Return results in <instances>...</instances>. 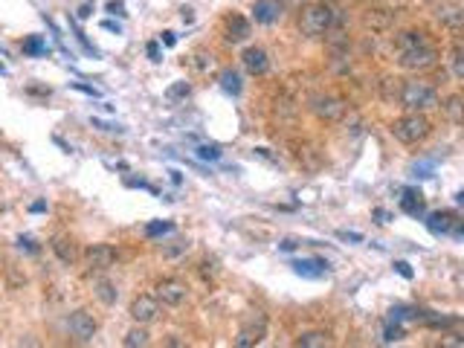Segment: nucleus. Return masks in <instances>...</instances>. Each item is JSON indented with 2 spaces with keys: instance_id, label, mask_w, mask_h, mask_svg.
I'll list each match as a JSON object with an SVG mask.
<instances>
[{
  "instance_id": "nucleus-8",
  "label": "nucleus",
  "mask_w": 464,
  "mask_h": 348,
  "mask_svg": "<svg viewBox=\"0 0 464 348\" xmlns=\"http://www.w3.org/2000/svg\"><path fill=\"white\" fill-rule=\"evenodd\" d=\"M114 261H117V249L110 244H93L84 253V264H88L90 273H105L114 267Z\"/></svg>"
},
{
  "instance_id": "nucleus-11",
  "label": "nucleus",
  "mask_w": 464,
  "mask_h": 348,
  "mask_svg": "<svg viewBox=\"0 0 464 348\" xmlns=\"http://www.w3.org/2000/svg\"><path fill=\"white\" fill-rule=\"evenodd\" d=\"M282 12H285L282 0H256V3H252V18H256V23H261V26H273L279 18H282Z\"/></svg>"
},
{
  "instance_id": "nucleus-37",
  "label": "nucleus",
  "mask_w": 464,
  "mask_h": 348,
  "mask_svg": "<svg viewBox=\"0 0 464 348\" xmlns=\"http://www.w3.org/2000/svg\"><path fill=\"white\" fill-rule=\"evenodd\" d=\"M145 52H148V59H151L154 64H157V61H163V52H160V44H157V41H148Z\"/></svg>"
},
{
  "instance_id": "nucleus-10",
  "label": "nucleus",
  "mask_w": 464,
  "mask_h": 348,
  "mask_svg": "<svg viewBox=\"0 0 464 348\" xmlns=\"http://www.w3.org/2000/svg\"><path fill=\"white\" fill-rule=\"evenodd\" d=\"M128 314H131V319L137 325H148V323H154V319L160 316V299L157 296H137L131 302Z\"/></svg>"
},
{
  "instance_id": "nucleus-26",
  "label": "nucleus",
  "mask_w": 464,
  "mask_h": 348,
  "mask_svg": "<svg viewBox=\"0 0 464 348\" xmlns=\"http://www.w3.org/2000/svg\"><path fill=\"white\" fill-rule=\"evenodd\" d=\"M441 108H444L447 119H453V122H464V96H450V99H447Z\"/></svg>"
},
{
  "instance_id": "nucleus-39",
  "label": "nucleus",
  "mask_w": 464,
  "mask_h": 348,
  "mask_svg": "<svg viewBox=\"0 0 464 348\" xmlns=\"http://www.w3.org/2000/svg\"><path fill=\"white\" fill-rule=\"evenodd\" d=\"M201 273H203V276H215V273H218V261H215V258H203V261H201Z\"/></svg>"
},
{
  "instance_id": "nucleus-29",
  "label": "nucleus",
  "mask_w": 464,
  "mask_h": 348,
  "mask_svg": "<svg viewBox=\"0 0 464 348\" xmlns=\"http://www.w3.org/2000/svg\"><path fill=\"white\" fill-rule=\"evenodd\" d=\"M168 232H174L172 221H151V224H145V238H157V235H168Z\"/></svg>"
},
{
  "instance_id": "nucleus-23",
  "label": "nucleus",
  "mask_w": 464,
  "mask_h": 348,
  "mask_svg": "<svg viewBox=\"0 0 464 348\" xmlns=\"http://www.w3.org/2000/svg\"><path fill=\"white\" fill-rule=\"evenodd\" d=\"M401 90H403V81L401 79H383L381 81V96H383V102H392V105H395V102H401Z\"/></svg>"
},
{
  "instance_id": "nucleus-21",
  "label": "nucleus",
  "mask_w": 464,
  "mask_h": 348,
  "mask_svg": "<svg viewBox=\"0 0 464 348\" xmlns=\"http://www.w3.org/2000/svg\"><path fill=\"white\" fill-rule=\"evenodd\" d=\"M241 76H238V70H221V90L227 96H241Z\"/></svg>"
},
{
  "instance_id": "nucleus-35",
  "label": "nucleus",
  "mask_w": 464,
  "mask_h": 348,
  "mask_svg": "<svg viewBox=\"0 0 464 348\" xmlns=\"http://www.w3.org/2000/svg\"><path fill=\"white\" fill-rule=\"evenodd\" d=\"M453 73H456V79H464V50L461 47L453 55Z\"/></svg>"
},
{
  "instance_id": "nucleus-50",
  "label": "nucleus",
  "mask_w": 464,
  "mask_h": 348,
  "mask_svg": "<svg viewBox=\"0 0 464 348\" xmlns=\"http://www.w3.org/2000/svg\"><path fill=\"white\" fill-rule=\"evenodd\" d=\"M160 41H163V44H165V47H174V44H177V38H174V32H163V38H160Z\"/></svg>"
},
{
  "instance_id": "nucleus-31",
  "label": "nucleus",
  "mask_w": 464,
  "mask_h": 348,
  "mask_svg": "<svg viewBox=\"0 0 464 348\" xmlns=\"http://www.w3.org/2000/svg\"><path fill=\"white\" fill-rule=\"evenodd\" d=\"M421 316V311H415V308H403V305H395V308L389 311V319L392 323H403V319H418Z\"/></svg>"
},
{
  "instance_id": "nucleus-48",
  "label": "nucleus",
  "mask_w": 464,
  "mask_h": 348,
  "mask_svg": "<svg viewBox=\"0 0 464 348\" xmlns=\"http://www.w3.org/2000/svg\"><path fill=\"white\" fill-rule=\"evenodd\" d=\"M252 154H256V157H261V160H267V163H276V157H270V151H267V148H256V151H252Z\"/></svg>"
},
{
  "instance_id": "nucleus-14",
  "label": "nucleus",
  "mask_w": 464,
  "mask_h": 348,
  "mask_svg": "<svg viewBox=\"0 0 464 348\" xmlns=\"http://www.w3.org/2000/svg\"><path fill=\"white\" fill-rule=\"evenodd\" d=\"M241 61H244V70L250 76H264L267 70H270V59H267V52L261 47H250L241 55Z\"/></svg>"
},
{
  "instance_id": "nucleus-54",
  "label": "nucleus",
  "mask_w": 464,
  "mask_h": 348,
  "mask_svg": "<svg viewBox=\"0 0 464 348\" xmlns=\"http://www.w3.org/2000/svg\"><path fill=\"white\" fill-rule=\"evenodd\" d=\"M0 76H6V67L3 64H0Z\"/></svg>"
},
{
  "instance_id": "nucleus-5",
  "label": "nucleus",
  "mask_w": 464,
  "mask_h": 348,
  "mask_svg": "<svg viewBox=\"0 0 464 348\" xmlns=\"http://www.w3.org/2000/svg\"><path fill=\"white\" fill-rule=\"evenodd\" d=\"M267 337V316L264 314H250L241 328H238V337H235V345L238 348H250V345H259L261 340Z\"/></svg>"
},
{
  "instance_id": "nucleus-34",
  "label": "nucleus",
  "mask_w": 464,
  "mask_h": 348,
  "mask_svg": "<svg viewBox=\"0 0 464 348\" xmlns=\"http://www.w3.org/2000/svg\"><path fill=\"white\" fill-rule=\"evenodd\" d=\"M198 157H201V160H209V163H218V160H221V145H215V143H212V145H201V148H198Z\"/></svg>"
},
{
  "instance_id": "nucleus-41",
  "label": "nucleus",
  "mask_w": 464,
  "mask_h": 348,
  "mask_svg": "<svg viewBox=\"0 0 464 348\" xmlns=\"http://www.w3.org/2000/svg\"><path fill=\"white\" fill-rule=\"evenodd\" d=\"M90 122H93V128H99V131H110V134H114V131H119V134H122V131H125V128H119V125H117V128H114V125H108V122H102V119H96V116H93Z\"/></svg>"
},
{
  "instance_id": "nucleus-33",
  "label": "nucleus",
  "mask_w": 464,
  "mask_h": 348,
  "mask_svg": "<svg viewBox=\"0 0 464 348\" xmlns=\"http://www.w3.org/2000/svg\"><path fill=\"white\" fill-rule=\"evenodd\" d=\"M406 337V331L398 325V323H392L389 319V325H386V331H383V342H398V340H403Z\"/></svg>"
},
{
  "instance_id": "nucleus-16",
  "label": "nucleus",
  "mask_w": 464,
  "mask_h": 348,
  "mask_svg": "<svg viewBox=\"0 0 464 348\" xmlns=\"http://www.w3.org/2000/svg\"><path fill=\"white\" fill-rule=\"evenodd\" d=\"M50 247H52V253L59 256L61 264H76L79 249H76V241H73V238H67V235H55Z\"/></svg>"
},
{
  "instance_id": "nucleus-7",
  "label": "nucleus",
  "mask_w": 464,
  "mask_h": 348,
  "mask_svg": "<svg viewBox=\"0 0 464 348\" xmlns=\"http://www.w3.org/2000/svg\"><path fill=\"white\" fill-rule=\"evenodd\" d=\"M67 331H70V337H73L76 342H90L96 337V331H99V323L93 319V314L76 311L73 316L67 319Z\"/></svg>"
},
{
  "instance_id": "nucleus-49",
  "label": "nucleus",
  "mask_w": 464,
  "mask_h": 348,
  "mask_svg": "<svg viewBox=\"0 0 464 348\" xmlns=\"http://www.w3.org/2000/svg\"><path fill=\"white\" fill-rule=\"evenodd\" d=\"M102 26H105V30H108V32H117V35H119V32H122V26H119V23H117V21H105V23H102Z\"/></svg>"
},
{
  "instance_id": "nucleus-24",
  "label": "nucleus",
  "mask_w": 464,
  "mask_h": 348,
  "mask_svg": "<svg viewBox=\"0 0 464 348\" xmlns=\"http://www.w3.org/2000/svg\"><path fill=\"white\" fill-rule=\"evenodd\" d=\"M328 342L331 340H328L325 331H305V334H299V340H296V345H302V348H322Z\"/></svg>"
},
{
  "instance_id": "nucleus-15",
  "label": "nucleus",
  "mask_w": 464,
  "mask_h": 348,
  "mask_svg": "<svg viewBox=\"0 0 464 348\" xmlns=\"http://www.w3.org/2000/svg\"><path fill=\"white\" fill-rule=\"evenodd\" d=\"M223 38L230 41V44H241V41L250 38V21L241 18V15H230L223 21Z\"/></svg>"
},
{
  "instance_id": "nucleus-18",
  "label": "nucleus",
  "mask_w": 464,
  "mask_h": 348,
  "mask_svg": "<svg viewBox=\"0 0 464 348\" xmlns=\"http://www.w3.org/2000/svg\"><path fill=\"white\" fill-rule=\"evenodd\" d=\"M453 224H456V215H450V212H432V215H427V229L432 235H450Z\"/></svg>"
},
{
  "instance_id": "nucleus-32",
  "label": "nucleus",
  "mask_w": 464,
  "mask_h": 348,
  "mask_svg": "<svg viewBox=\"0 0 464 348\" xmlns=\"http://www.w3.org/2000/svg\"><path fill=\"white\" fill-rule=\"evenodd\" d=\"M189 238H180V241H174L172 247H163V256L165 258H177V256H183V253H189Z\"/></svg>"
},
{
  "instance_id": "nucleus-1",
  "label": "nucleus",
  "mask_w": 464,
  "mask_h": 348,
  "mask_svg": "<svg viewBox=\"0 0 464 348\" xmlns=\"http://www.w3.org/2000/svg\"><path fill=\"white\" fill-rule=\"evenodd\" d=\"M401 105L410 110V114H424V110L438 108V90L427 81H403V90H401Z\"/></svg>"
},
{
  "instance_id": "nucleus-17",
  "label": "nucleus",
  "mask_w": 464,
  "mask_h": 348,
  "mask_svg": "<svg viewBox=\"0 0 464 348\" xmlns=\"http://www.w3.org/2000/svg\"><path fill=\"white\" fill-rule=\"evenodd\" d=\"M401 209H403L406 215H412V218H424V215H427L424 194L415 192V189H406V192H403V198H401Z\"/></svg>"
},
{
  "instance_id": "nucleus-40",
  "label": "nucleus",
  "mask_w": 464,
  "mask_h": 348,
  "mask_svg": "<svg viewBox=\"0 0 464 348\" xmlns=\"http://www.w3.org/2000/svg\"><path fill=\"white\" fill-rule=\"evenodd\" d=\"M336 238H340V241H354V244H360V241H363V235H360V232H348V229H340V232H336Z\"/></svg>"
},
{
  "instance_id": "nucleus-43",
  "label": "nucleus",
  "mask_w": 464,
  "mask_h": 348,
  "mask_svg": "<svg viewBox=\"0 0 464 348\" xmlns=\"http://www.w3.org/2000/svg\"><path fill=\"white\" fill-rule=\"evenodd\" d=\"M374 221H377V224H389V221H392V212H389V209H374Z\"/></svg>"
},
{
  "instance_id": "nucleus-38",
  "label": "nucleus",
  "mask_w": 464,
  "mask_h": 348,
  "mask_svg": "<svg viewBox=\"0 0 464 348\" xmlns=\"http://www.w3.org/2000/svg\"><path fill=\"white\" fill-rule=\"evenodd\" d=\"M18 247H21V249H26V253H32V256L38 253V244L30 238V235H21V238H18Z\"/></svg>"
},
{
  "instance_id": "nucleus-52",
  "label": "nucleus",
  "mask_w": 464,
  "mask_h": 348,
  "mask_svg": "<svg viewBox=\"0 0 464 348\" xmlns=\"http://www.w3.org/2000/svg\"><path fill=\"white\" fill-rule=\"evenodd\" d=\"M76 90H81V93H88V96H99V90H93V88H88V85H73Z\"/></svg>"
},
{
  "instance_id": "nucleus-42",
  "label": "nucleus",
  "mask_w": 464,
  "mask_h": 348,
  "mask_svg": "<svg viewBox=\"0 0 464 348\" xmlns=\"http://www.w3.org/2000/svg\"><path fill=\"white\" fill-rule=\"evenodd\" d=\"M395 270H398L403 278H412V276H415L412 267H410V261H395Z\"/></svg>"
},
{
  "instance_id": "nucleus-2",
  "label": "nucleus",
  "mask_w": 464,
  "mask_h": 348,
  "mask_svg": "<svg viewBox=\"0 0 464 348\" xmlns=\"http://www.w3.org/2000/svg\"><path fill=\"white\" fill-rule=\"evenodd\" d=\"M432 131V125L424 114H406L401 119H395V125H392V136L398 139V143L403 145H415L421 143V139H427Z\"/></svg>"
},
{
  "instance_id": "nucleus-25",
  "label": "nucleus",
  "mask_w": 464,
  "mask_h": 348,
  "mask_svg": "<svg viewBox=\"0 0 464 348\" xmlns=\"http://www.w3.org/2000/svg\"><path fill=\"white\" fill-rule=\"evenodd\" d=\"M189 96H192V85H189V81H174V85L165 90V99L172 102V105H180V102H186Z\"/></svg>"
},
{
  "instance_id": "nucleus-3",
  "label": "nucleus",
  "mask_w": 464,
  "mask_h": 348,
  "mask_svg": "<svg viewBox=\"0 0 464 348\" xmlns=\"http://www.w3.org/2000/svg\"><path fill=\"white\" fill-rule=\"evenodd\" d=\"M336 15H334V9L325 6V3H314V6H307L302 12V18H299V30L302 35L307 38H319V35H325L331 26H334Z\"/></svg>"
},
{
  "instance_id": "nucleus-47",
  "label": "nucleus",
  "mask_w": 464,
  "mask_h": 348,
  "mask_svg": "<svg viewBox=\"0 0 464 348\" xmlns=\"http://www.w3.org/2000/svg\"><path fill=\"white\" fill-rule=\"evenodd\" d=\"M299 247V241L296 238H285L282 244H279V249H285V253H290V249H296Z\"/></svg>"
},
{
  "instance_id": "nucleus-4",
  "label": "nucleus",
  "mask_w": 464,
  "mask_h": 348,
  "mask_svg": "<svg viewBox=\"0 0 464 348\" xmlns=\"http://www.w3.org/2000/svg\"><path fill=\"white\" fill-rule=\"evenodd\" d=\"M435 61H438V52H435V47H430V44H421L415 50L398 52V64L403 70H412V73H421V70L435 67Z\"/></svg>"
},
{
  "instance_id": "nucleus-22",
  "label": "nucleus",
  "mask_w": 464,
  "mask_h": 348,
  "mask_svg": "<svg viewBox=\"0 0 464 348\" xmlns=\"http://www.w3.org/2000/svg\"><path fill=\"white\" fill-rule=\"evenodd\" d=\"M93 294H96V299L105 302V305H117V299H119L117 285H114V282H108V278H99V282L93 285Z\"/></svg>"
},
{
  "instance_id": "nucleus-20",
  "label": "nucleus",
  "mask_w": 464,
  "mask_h": 348,
  "mask_svg": "<svg viewBox=\"0 0 464 348\" xmlns=\"http://www.w3.org/2000/svg\"><path fill=\"white\" fill-rule=\"evenodd\" d=\"M392 23H395V15H392L389 9H372V12H365V26H372V30H389Z\"/></svg>"
},
{
  "instance_id": "nucleus-27",
  "label": "nucleus",
  "mask_w": 464,
  "mask_h": 348,
  "mask_svg": "<svg viewBox=\"0 0 464 348\" xmlns=\"http://www.w3.org/2000/svg\"><path fill=\"white\" fill-rule=\"evenodd\" d=\"M435 165H438V160H435V157H427V160H418V163H412V169H410V174H412L415 180H430V177H432V172H435Z\"/></svg>"
},
{
  "instance_id": "nucleus-12",
  "label": "nucleus",
  "mask_w": 464,
  "mask_h": 348,
  "mask_svg": "<svg viewBox=\"0 0 464 348\" xmlns=\"http://www.w3.org/2000/svg\"><path fill=\"white\" fill-rule=\"evenodd\" d=\"M290 267L302 278H325L331 273V264L325 258H299V261H293Z\"/></svg>"
},
{
  "instance_id": "nucleus-28",
  "label": "nucleus",
  "mask_w": 464,
  "mask_h": 348,
  "mask_svg": "<svg viewBox=\"0 0 464 348\" xmlns=\"http://www.w3.org/2000/svg\"><path fill=\"white\" fill-rule=\"evenodd\" d=\"M21 50L26 52V55H32V59H38V55H47L50 52V47H47V41L44 38H38V35H30L21 44Z\"/></svg>"
},
{
  "instance_id": "nucleus-53",
  "label": "nucleus",
  "mask_w": 464,
  "mask_h": 348,
  "mask_svg": "<svg viewBox=\"0 0 464 348\" xmlns=\"http://www.w3.org/2000/svg\"><path fill=\"white\" fill-rule=\"evenodd\" d=\"M456 203H464V192H458V194H456Z\"/></svg>"
},
{
  "instance_id": "nucleus-46",
  "label": "nucleus",
  "mask_w": 464,
  "mask_h": 348,
  "mask_svg": "<svg viewBox=\"0 0 464 348\" xmlns=\"http://www.w3.org/2000/svg\"><path fill=\"white\" fill-rule=\"evenodd\" d=\"M108 12H110V15H125V6L117 3V0H110V3H108Z\"/></svg>"
},
{
  "instance_id": "nucleus-30",
  "label": "nucleus",
  "mask_w": 464,
  "mask_h": 348,
  "mask_svg": "<svg viewBox=\"0 0 464 348\" xmlns=\"http://www.w3.org/2000/svg\"><path fill=\"white\" fill-rule=\"evenodd\" d=\"M122 345H128V348H137V345H148V331H145V328H131L128 334H125Z\"/></svg>"
},
{
  "instance_id": "nucleus-36",
  "label": "nucleus",
  "mask_w": 464,
  "mask_h": 348,
  "mask_svg": "<svg viewBox=\"0 0 464 348\" xmlns=\"http://www.w3.org/2000/svg\"><path fill=\"white\" fill-rule=\"evenodd\" d=\"M194 67H198L201 73H206V70L212 67V55H206V52H194Z\"/></svg>"
},
{
  "instance_id": "nucleus-45",
  "label": "nucleus",
  "mask_w": 464,
  "mask_h": 348,
  "mask_svg": "<svg viewBox=\"0 0 464 348\" xmlns=\"http://www.w3.org/2000/svg\"><path fill=\"white\" fill-rule=\"evenodd\" d=\"M450 235H453V238H464V221L456 218V224H453V229H450Z\"/></svg>"
},
{
  "instance_id": "nucleus-19",
  "label": "nucleus",
  "mask_w": 464,
  "mask_h": 348,
  "mask_svg": "<svg viewBox=\"0 0 464 348\" xmlns=\"http://www.w3.org/2000/svg\"><path fill=\"white\" fill-rule=\"evenodd\" d=\"M421 44H427V35L421 32V30H406V32H401V35L395 38V50H398V52L415 50V47H421Z\"/></svg>"
},
{
  "instance_id": "nucleus-13",
  "label": "nucleus",
  "mask_w": 464,
  "mask_h": 348,
  "mask_svg": "<svg viewBox=\"0 0 464 348\" xmlns=\"http://www.w3.org/2000/svg\"><path fill=\"white\" fill-rule=\"evenodd\" d=\"M435 18H438L441 26H447V30H464V6L461 3H441L438 9H435Z\"/></svg>"
},
{
  "instance_id": "nucleus-6",
  "label": "nucleus",
  "mask_w": 464,
  "mask_h": 348,
  "mask_svg": "<svg viewBox=\"0 0 464 348\" xmlns=\"http://www.w3.org/2000/svg\"><path fill=\"white\" fill-rule=\"evenodd\" d=\"M311 110L322 122H340L345 116L348 105H345V99H340V96H314Z\"/></svg>"
},
{
  "instance_id": "nucleus-51",
  "label": "nucleus",
  "mask_w": 464,
  "mask_h": 348,
  "mask_svg": "<svg viewBox=\"0 0 464 348\" xmlns=\"http://www.w3.org/2000/svg\"><path fill=\"white\" fill-rule=\"evenodd\" d=\"M30 212H47V203H44V201H35V203L30 206Z\"/></svg>"
},
{
  "instance_id": "nucleus-9",
  "label": "nucleus",
  "mask_w": 464,
  "mask_h": 348,
  "mask_svg": "<svg viewBox=\"0 0 464 348\" xmlns=\"http://www.w3.org/2000/svg\"><path fill=\"white\" fill-rule=\"evenodd\" d=\"M154 290H157V299L163 305H168V308H180V305L186 302V296H189V287L183 285L180 278H163Z\"/></svg>"
},
{
  "instance_id": "nucleus-44",
  "label": "nucleus",
  "mask_w": 464,
  "mask_h": 348,
  "mask_svg": "<svg viewBox=\"0 0 464 348\" xmlns=\"http://www.w3.org/2000/svg\"><path fill=\"white\" fill-rule=\"evenodd\" d=\"M93 15V0H88V3H81L79 6V18L84 21V18H90Z\"/></svg>"
}]
</instances>
